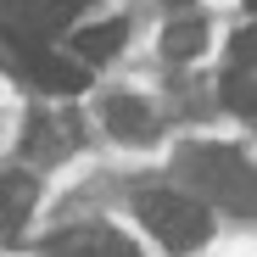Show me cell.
I'll list each match as a JSON object with an SVG mask.
<instances>
[{"label": "cell", "instance_id": "cell-1", "mask_svg": "<svg viewBox=\"0 0 257 257\" xmlns=\"http://www.w3.org/2000/svg\"><path fill=\"white\" fill-rule=\"evenodd\" d=\"M135 212H140V224H146L168 251H190V246H201V240L212 235L207 201H201V196H185V190H146V196L135 201Z\"/></svg>", "mask_w": 257, "mask_h": 257}, {"label": "cell", "instance_id": "cell-2", "mask_svg": "<svg viewBox=\"0 0 257 257\" xmlns=\"http://www.w3.org/2000/svg\"><path fill=\"white\" fill-rule=\"evenodd\" d=\"M185 174L201 185L207 201L235 207V212H257V168L240 151H229V146H196L190 162H185Z\"/></svg>", "mask_w": 257, "mask_h": 257}, {"label": "cell", "instance_id": "cell-3", "mask_svg": "<svg viewBox=\"0 0 257 257\" xmlns=\"http://www.w3.org/2000/svg\"><path fill=\"white\" fill-rule=\"evenodd\" d=\"M84 0H0V39L12 51H51V39L73 28Z\"/></svg>", "mask_w": 257, "mask_h": 257}, {"label": "cell", "instance_id": "cell-4", "mask_svg": "<svg viewBox=\"0 0 257 257\" xmlns=\"http://www.w3.org/2000/svg\"><path fill=\"white\" fill-rule=\"evenodd\" d=\"M17 78L39 95H78L90 84L78 56H56V51H17Z\"/></svg>", "mask_w": 257, "mask_h": 257}, {"label": "cell", "instance_id": "cell-5", "mask_svg": "<svg viewBox=\"0 0 257 257\" xmlns=\"http://www.w3.org/2000/svg\"><path fill=\"white\" fill-rule=\"evenodd\" d=\"M101 117H106V128H112V140H123V146H151V140H157V112H151L140 95H112V101L101 106Z\"/></svg>", "mask_w": 257, "mask_h": 257}, {"label": "cell", "instance_id": "cell-6", "mask_svg": "<svg viewBox=\"0 0 257 257\" xmlns=\"http://www.w3.org/2000/svg\"><path fill=\"white\" fill-rule=\"evenodd\" d=\"M51 257H135V246H128L117 229H106V224H84V229L56 235Z\"/></svg>", "mask_w": 257, "mask_h": 257}, {"label": "cell", "instance_id": "cell-7", "mask_svg": "<svg viewBox=\"0 0 257 257\" xmlns=\"http://www.w3.org/2000/svg\"><path fill=\"white\" fill-rule=\"evenodd\" d=\"M34 201H39V185L28 174H6L0 179V235H23Z\"/></svg>", "mask_w": 257, "mask_h": 257}, {"label": "cell", "instance_id": "cell-8", "mask_svg": "<svg viewBox=\"0 0 257 257\" xmlns=\"http://www.w3.org/2000/svg\"><path fill=\"white\" fill-rule=\"evenodd\" d=\"M162 51L174 56V62H190V56H201V51H207V23H201V12H179V17H168Z\"/></svg>", "mask_w": 257, "mask_h": 257}, {"label": "cell", "instance_id": "cell-9", "mask_svg": "<svg viewBox=\"0 0 257 257\" xmlns=\"http://www.w3.org/2000/svg\"><path fill=\"white\" fill-rule=\"evenodd\" d=\"M73 140H78V128L62 123V117H34L28 123V151H39V162H56L62 151H73Z\"/></svg>", "mask_w": 257, "mask_h": 257}, {"label": "cell", "instance_id": "cell-10", "mask_svg": "<svg viewBox=\"0 0 257 257\" xmlns=\"http://www.w3.org/2000/svg\"><path fill=\"white\" fill-rule=\"evenodd\" d=\"M123 45V23H95V28H78V62H106Z\"/></svg>", "mask_w": 257, "mask_h": 257}, {"label": "cell", "instance_id": "cell-11", "mask_svg": "<svg viewBox=\"0 0 257 257\" xmlns=\"http://www.w3.org/2000/svg\"><path fill=\"white\" fill-rule=\"evenodd\" d=\"M224 106L240 117H257V67H235L224 78Z\"/></svg>", "mask_w": 257, "mask_h": 257}, {"label": "cell", "instance_id": "cell-12", "mask_svg": "<svg viewBox=\"0 0 257 257\" xmlns=\"http://www.w3.org/2000/svg\"><path fill=\"white\" fill-rule=\"evenodd\" d=\"M229 56H235V67H257V23L229 39Z\"/></svg>", "mask_w": 257, "mask_h": 257}]
</instances>
